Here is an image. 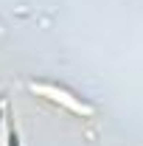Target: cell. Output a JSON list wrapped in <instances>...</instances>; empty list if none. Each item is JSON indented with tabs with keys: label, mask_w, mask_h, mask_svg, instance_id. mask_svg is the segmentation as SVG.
I'll list each match as a JSON object with an SVG mask.
<instances>
[{
	"label": "cell",
	"mask_w": 143,
	"mask_h": 146,
	"mask_svg": "<svg viewBox=\"0 0 143 146\" xmlns=\"http://www.w3.org/2000/svg\"><path fill=\"white\" fill-rule=\"evenodd\" d=\"M31 90L34 93H45L48 98H54V101H62L65 107H70L73 112H81V115H90V107H84V104H79V101H73L70 96L65 90H56V87H36V84H31Z\"/></svg>",
	"instance_id": "6da1fadb"
}]
</instances>
